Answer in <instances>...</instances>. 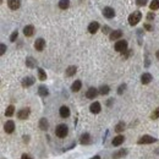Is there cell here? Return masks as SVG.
<instances>
[{"instance_id": "6da1fadb", "label": "cell", "mask_w": 159, "mask_h": 159, "mask_svg": "<svg viewBox=\"0 0 159 159\" xmlns=\"http://www.w3.org/2000/svg\"><path fill=\"white\" fill-rule=\"evenodd\" d=\"M69 134V127L66 126L65 124H60L58 125V127L55 129V135L59 137V138H65Z\"/></svg>"}, {"instance_id": "7a4b0ae2", "label": "cell", "mask_w": 159, "mask_h": 159, "mask_svg": "<svg viewBox=\"0 0 159 159\" xmlns=\"http://www.w3.org/2000/svg\"><path fill=\"white\" fill-rule=\"evenodd\" d=\"M142 19V12L141 11H134L132 14L129 16V23L130 26H136Z\"/></svg>"}, {"instance_id": "3957f363", "label": "cell", "mask_w": 159, "mask_h": 159, "mask_svg": "<svg viewBox=\"0 0 159 159\" xmlns=\"http://www.w3.org/2000/svg\"><path fill=\"white\" fill-rule=\"evenodd\" d=\"M114 49L119 53H121V54H124V53L127 50V42L125 41V39H120V41H117L115 43Z\"/></svg>"}, {"instance_id": "277c9868", "label": "cell", "mask_w": 159, "mask_h": 159, "mask_svg": "<svg viewBox=\"0 0 159 159\" xmlns=\"http://www.w3.org/2000/svg\"><path fill=\"white\" fill-rule=\"evenodd\" d=\"M154 142H157L155 137H152L149 135H143L142 137L138 138L137 144H151V143H154Z\"/></svg>"}, {"instance_id": "5b68a950", "label": "cell", "mask_w": 159, "mask_h": 159, "mask_svg": "<svg viewBox=\"0 0 159 159\" xmlns=\"http://www.w3.org/2000/svg\"><path fill=\"white\" fill-rule=\"evenodd\" d=\"M31 114V109L30 108H22L21 110L17 111V117L20 119V120H26Z\"/></svg>"}, {"instance_id": "8992f818", "label": "cell", "mask_w": 159, "mask_h": 159, "mask_svg": "<svg viewBox=\"0 0 159 159\" xmlns=\"http://www.w3.org/2000/svg\"><path fill=\"white\" fill-rule=\"evenodd\" d=\"M36 82V80H34V77H32V76H26L22 81H21V85H22V87H25V88H27V87H31V86H33V83Z\"/></svg>"}, {"instance_id": "52a82bcc", "label": "cell", "mask_w": 159, "mask_h": 159, "mask_svg": "<svg viewBox=\"0 0 159 159\" xmlns=\"http://www.w3.org/2000/svg\"><path fill=\"white\" fill-rule=\"evenodd\" d=\"M102 110V105L99 102H93L91 105H89V111L92 114H99Z\"/></svg>"}, {"instance_id": "ba28073f", "label": "cell", "mask_w": 159, "mask_h": 159, "mask_svg": "<svg viewBox=\"0 0 159 159\" xmlns=\"http://www.w3.org/2000/svg\"><path fill=\"white\" fill-rule=\"evenodd\" d=\"M98 93H99V91H98L97 88L89 87V88L87 89V92H86V97H87L88 99H94V98L98 96Z\"/></svg>"}, {"instance_id": "9c48e42d", "label": "cell", "mask_w": 159, "mask_h": 159, "mask_svg": "<svg viewBox=\"0 0 159 159\" xmlns=\"http://www.w3.org/2000/svg\"><path fill=\"white\" fill-rule=\"evenodd\" d=\"M103 15H104V17H107V19H113V17H115V10L113 7L107 6V7L103 9Z\"/></svg>"}, {"instance_id": "30bf717a", "label": "cell", "mask_w": 159, "mask_h": 159, "mask_svg": "<svg viewBox=\"0 0 159 159\" xmlns=\"http://www.w3.org/2000/svg\"><path fill=\"white\" fill-rule=\"evenodd\" d=\"M44 48H45V41H44V39L43 38L36 39V42H34V49L38 50V51H42Z\"/></svg>"}, {"instance_id": "8fae6325", "label": "cell", "mask_w": 159, "mask_h": 159, "mask_svg": "<svg viewBox=\"0 0 159 159\" xmlns=\"http://www.w3.org/2000/svg\"><path fill=\"white\" fill-rule=\"evenodd\" d=\"M121 37H123V31H120V30L111 31V33L109 34V39H110V41H120Z\"/></svg>"}, {"instance_id": "7c38bea8", "label": "cell", "mask_w": 159, "mask_h": 159, "mask_svg": "<svg viewBox=\"0 0 159 159\" xmlns=\"http://www.w3.org/2000/svg\"><path fill=\"white\" fill-rule=\"evenodd\" d=\"M4 130L6 134H12V132L15 131V123L12 120H9L5 123V126H4Z\"/></svg>"}, {"instance_id": "4fadbf2b", "label": "cell", "mask_w": 159, "mask_h": 159, "mask_svg": "<svg viewBox=\"0 0 159 159\" xmlns=\"http://www.w3.org/2000/svg\"><path fill=\"white\" fill-rule=\"evenodd\" d=\"M99 23L97 22V21H94V22H91L89 25H88V32L91 33V34H94V33H97V31L99 30Z\"/></svg>"}, {"instance_id": "5bb4252c", "label": "cell", "mask_w": 159, "mask_h": 159, "mask_svg": "<svg viewBox=\"0 0 159 159\" xmlns=\"http://www.w3.org/2000/svg\"><path fill=\"white\" fill-rule=\"evenodd\" d=\"M124 141H125V136H124V135H117V136H115V137L113 138L111 143H113L114 147H117V146L123 144V143H124Z\"/></svg>"}, {"instance_id": "9a60e30c", "label": "cell", "mask_w": 159, "mask_h": 159, "mask_svg": "<svg viewBox=\"0 0 159 159\" xmlns=\"http://www.w3.org/2000/svg\"><path fill=\"white\" fill-rule=\"evenodd\" d=\"M152 80H153V77H152V75H151L149 72H144V74H142V76H141V82H142L143 85L151 83Z\"/></svg>"}, {"instance_id": "2e32d148", "label": "cell", "mask_w": 159, "mask_h": 159, "mask_svg": "<svg viewBox=\"0 0 159 159\" xmlns=\"http://www.w3.org/2000/svg\"><path fill=\"white\" fill-rule=\"evenodd\" d=\"M7 6L11 10H17L21 6V0H7Z\"/></svg>"}, {"instance_id": "e0dca14e", "label": "cell", "mask_w": 159, "mask_h": 159, "mask_svg": "<svg viewBox=\"0 0 159 159\" xmlns=\"http://www.w3.org/2000/svg\"><path fill=\"white\" fill-rule=\"evenodd\" d=\"M34 33V26L32 25H27V26H25V28H23V34L26 37H32Z\"/></svg>"}, {"instance_id": "ac0fdd59", "label": "cell", "mask_w": 159, "mask_h": 159, "mask_svg": "<svg viewBox=\"0 0 159 159\" xmlns=\"http://www.w3.org/2000/svg\"><path fill=\"white\" fill-rule=\"evenodd\" d=\"M91 135L89 134H82L81 137H80V142H81V144L83 146H88L91 143Z\"/></svg>"}, {"instance_id": "d6986e66", "label": "cell", "mask_w": 159, "mask_h": 159, "mask_svg": "<svg viewBox=\"0 0 159 159\" xmlns=\"http://www.w3.org/2000/svg\"><path fill=\"white\" fill-rule=\"evenodd\" d=\"M59 114H60V116L61 117H69L70 116V109H69V107H66V105H62V107L59 109Z\"/></svg>"}, {"instance_id": "ffe728a7", "label": "cell", "mask_w": 159, "mask_h": 159, "mask_svg": "<svg viewBox=\"0 0 159 159\" xmlns=\"http://www.w3.org/2000/svg\"><path fill=\"white\" fill-rule=\"evenodd\" d=\"M39 129H41L42 131H47L49 129V123L45 117H42L41 120H39Z\"/></svg>"}, {"instance_id": "44dd1931", "label": "cell", "mask_w": 159, "mask_h": 159, "mask_svg": "<svg viewBox=\"0 0 159 159\" xmlns=\"http://www.w3.org/2000/svg\"><path fill=\"white\" fill-rule=\"evenodd\" d=\"M38 94L41 97H47V96H49V91H48V88L45 86L42 85V86L38 87Z\"/></svg>"}, {"instance_id": "7402d4cb", "label": "cell", "mask_w": 159, "mask_h": 159, "mask_svg": "<svg viewBox=\"0 0 159 159\" xmlns=\"http://www.w3.org/2000/svg\"><path fill=\"white\" fill-rule=\"evenodd\" d=\"M26 66H27V68H30V69L36 68V66H37V61H36V59H33L32 56H28L27 59H26Z\"/></svg>"}, {"instance_id": "603a6c76", "label": "cell", "mask_w": 159, "mask_h": 159, "mask_svg": "<svg viewBox=\"0 0 159 159\" xmlns=\"http://www.w3.org/2000/svg\"><path fill=\"white\" fill-rule=\"evenodd\" d=\"M76 71H77V68H76L75 65H71V66H69V68L66 69L65 74H66V76H68V77H72L76 74Z\"/></svg>"}, {"instance_id": "cb8c5ba5", "label": "cell", "mask_w": 159, "mask_h": 159, "mask_svg": "<svg viewBox=\"0 0 159 159\" xmlns=\"http://www.w3.org/2000/svg\"><path fill=\"white\" fill-rule=\"evenodd\" d=\"M81 87H82V82L80 81V80H76V81L71 85V91L72 92H78L80 89H81Z\"/></svg>"}, {"instance_id": "d4e9b609", "label": "cell", "mask_w": 159, "mask_h": 159, "mask_svg": "<svg viewBox=\"0 0 159 159\" xmlns=\"http://www.w3.org/2000/svg\"><path fill=\"white\" fill-rule=\"evenodd\" d=\"M98 91H99V94H100V96H107L109 92H110V88H109V86H107V85H103V86H100V88H99Z\"/></svg>"}, {"instance_id": "484cf974", "label": "cell", "mask_w": 159, "mask_h": 159, "mask_svg": "<svg viewBox=\"0 0 159 159\" xmlns=\"http://www.w3.org/2000/svg\"><path fill=\"white\" fill-rule=\"evenodd\" d=\"M69 6H70V0H60V1H59V7L61 10L69 9Z\"/></svg>"}, {"instance_id": "4316f807", "label": "cell", "mask_w": 159, "mask_h": 159, "mask_svg": "<svg viewBox=\"0 0 159 159\" xmlns=\"http://www.w3.org/2000/svg\"><path fill=\"white\" fill-rule=\"evenodd\" d=\"M125 127H126L125 123L124 121H120V123H117V125L115 126V131L117 132V134H120V132H123L125 130Z\"/></svg>"}, {"instance_id": "83f0119b", "label": "cell", "mask_w": 159, "mask_h": 159, "mask_svg": "<svg viewBox=\"0 0 159 159\" xmlns=\"http://www.w3.org/2000/svg\"><path fill=\"white\" fill-rule=\"evenodd\" d=\"M38 78L41 80V81H45V80H47V74H45V71H44L43 69H41V68L38 69Z\"/></svg>"}, {"instance_id": "f1b7e54d", "label": "cell", "mask_w": 159, "mask_h": 159, "mask_svg": "<svg viewBox=\"0 0 159 159\" xmlns=\"http://www.w3.org/2000/svg\"><path fill=\"white\" fill-rule=\"evenodd\" d=\"M126 153H127V151H126V149H120V151H117L116 153H114V154H113V158H114V159L121 158V157L126 155Z\"/></svg>"}, {"instance_id": "f546056e", "label": "cell", "mask_w": 159, "mask_h": 159, "mask_svg": "<svg viewBox=\"0 0 159 159\" xmlns=\"http://www.w3.org/2000/svg\"><path fill=\"white\" fill-rule=\"evenodd\" d=\"M14 113H15V107L14 105H9V107L6 108V110H5V115L10 117V116L14 115Z\"/></svg>"}, {"instance_id": "4dcf8cb0", "label": "cell", "mask_w": 159, "mask_h": 159, "mask_svg": "<svg viewBox=\"0 0 159 159\" xmlns=\"http://www.w3.org/2000/svg\"><path fill=\"white\" fill-rule=\"evenodd\" d=\"M149 9L152 11H155L159 9V0H152V3L149 4Z\"/></svg>"}, {"instance_id": "1f68e13d", "label": "cell", "mask_w": 159, "mask_h": 159, "mask_svg": "<svg viewBox=\"0 0 159 159\" xmlns=\"http://www.w3.org/2000/svg\"><path fill=\"white\" fill-rule=\"evenodd\" d=\"M151 119L152 120H157V119H159V107L151 114Z\"/></svg>"}, {"instance_id": "d6a6232c", "label": "cell", "mask_w": 159, "mask_h": 159, "mask_svg": "<svg viewBox=\"0 0 159 159\" xmlns=\"http://www.w3.org/2000/svg\"><path fill=\"white\" fill-rule=\"evenodd\" d=\"M17 36H19V32L17 31H14L11 33V36H10V42H15L16 39H17Z\"/></svg>"}, {"instance_id": "836d02e7", "label": "cell", "mask_w": 159, "mask_h": 159, "mask_svg": "<svg viewBox=\"0 0 159 159\" xmlns=\"http://www.w3.org/2000/svg\"><path fill=\"white\" fill-rule=\"evenodd\" d=\"M125 89H126V85H125V83L120 85V86H119V88H117V93H119V94H123Z\"/></svg>"}, {"instance_id": "e575fe53", "label": "cell", "mask_w": 159, "mask_h": 159, "mask_svg": "<svg viewBox=\"0 0 159 159\" xmlns=\"http://www.w3.org/2000/svg\"><path fill=\"white\" fill-rule=\"evenodd\" d=\"M148 3V0H136V5L137 6H144Z\"/></svg>"}, {"instance_id": "d590c367", "label": "cell", "mask_w": 159, "mask_h": 159, "mask_svg": "<svg viewBox=\"0 0 159 159\" xmlns=\"http://www.w3.org/2000/svg\"><path fill=\"white\" fill-rule=\"evenodd\" d=\"M5 51H6V45H5L4 43H1V44H0V54L4 55Z\"/></svg>"}, {"instance_id": "8d00e7d4", "label": "cell", "mask_w": 159, "mask_h": 159, "mask_svg": "<svg viewBox=\"0 0 159 159\" xmlns=\"http://www.w3.org/2000/svg\"><path fill=\"white\" fill-rule=\"evenodd\" d=\"M131 55H132V50H126L124 54H123V58H124V59H127V58L131 56Z\"/></svg>"}, {"instance_id": "74e56055", "label": "cell", "mask_w": 159, "mask_h": 159, "mask_svg": "<svg viewBox=\"0 0 159 159\" xmlns=\"http://www.w3.org/2000/svg\"><path fill=\"white\" fill-rule=\"evenodd\" d=\"M102 31H103V33H111V31H110V28L108 27V26H104V27L102 28Z\"/></svg>"}, {"instance_id": "f35d334b", "label": "cell", "mask_w": 159, "mask_h": 159, "mask_svg": "<svg viewBox=\"0 0 159 159\" xmlns=\"http://www.w3.org/2000/svg\"><path fill=\"white\" fill-rule=\"evenodd\" d=\"M143 27H144V30H147V31H153V27H152L149 23H144Z\"/></svg>"}, {"instance_id": "ab89813d", "label": "cell", "mask_w": 159, "mask_h": 159, "mask_svg": "<svg viewBox=\"0 0 159 159\" xmlns=\"http://www.w3.org/2000/svg\"><path fill=\"white\" fill-rule=\"evenodd\" d=\"M154 17H155V15L153 14V12H148V15H147V20L152 21V20H154Z\"/></svg>"}, {"instance_id": "60d3db41", "label": "cell", "mask_w": 159, "mask_h": 159, "mask_svg": "<svg viewBox=\"0 0 159 159\" xmlns=\"http://www.w3.org/2000/svg\"><path fill=\"white\" fill-rule=\"evenodd\" d=\"M22 159H32L28 157V154H22Z\"/></svg>"}, {"instance_id": "b9f144b4", "label": "cell", "mask_w": 159, "mask_h": 159, "mask_svg": "<svg viewBox=\"0 0 159 159\" xmlns=\"http://www.w3.org/2000/svg\"><path fill=\"white\" fill-rule=\"evenodd\" d=\"M111 103H113V99H109L108 103H107V104H108V107H110V104H111Z\"/></svg>"}, {"instance_id": "7bdbcfd3", "label": "cell", "mask_w": 159, "mask_h": 159, "mask_svg": "<svg viewBox=\"0 0 159 159\" xmlns=\"http://www.w3.org/2000/svg\"><path fill=\"white\" fill-rule=\"evenodd\" d=\"M91 159H100V157L99 155H94V157H92Z\"/></svg>"}, {"instance_id": "ee69618b", "label": "cell", "mask_w": 159, "mask_h": 159, "mask_svg": "<svg viewBox=\"0 0 159 159\" xmlns=\"http://www.w3.org/2000/svg\"><path fill=\"white\" fill-rule=\"evenodd\" d=\"M155 56H157V58H158V59H159V50H158V51H157V54H155Z\"/></svg>"}]
</instances>
